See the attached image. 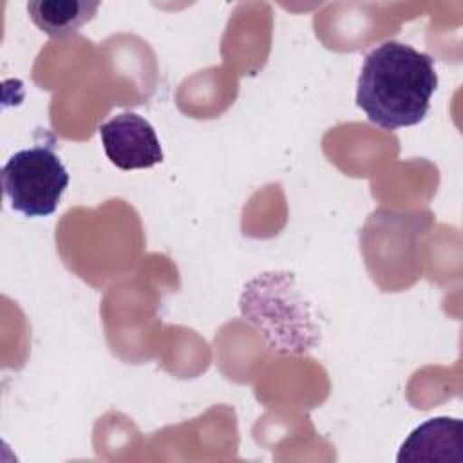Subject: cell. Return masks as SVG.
Returning a JSON list of instances; mask_svg holds the SVG:
<instances>
[{
  "label": "cell",
  "mask_w": 463,
  "mask_h": 463,
  "mask_svg": "<svg viewBox=\"0 0 463 463\" xmlns=\"http://www.w3.org/2000/svg\"><path fill=\"white\" fill-rule=\"evenodd\" d=\"M436 87L434 58L389 40L365 56L356 85V105L382 128L412 127L427 116Z\"/></svg>",
  "instance_id": "1"
},
{
  "label": "cell",
  "mask_w": 463,
  "mask_h": 463,
  "mask_svg": "<svg viewBox=\"0 0 463 463\" xmlns=\"http://www.w3.org/2000/svg\"><path fill=\"white\" fill-rule=\"evenodd\" d=\"M67 184V168L58 154L43 145L13 154L2 166L4 194L11 208L25 217L54 213Z\"/></svg>",
  "instance_id": "2"
},
{
  "label": "cell",
  "mask_w": 463,
  "mask_h": 463,
  "mask_svg": "<svg viewBox=\"0 0 463 463\" xmlns=\"http://www.w3.org/2000/svg\"><path fill=\"white\" fill-rule=\"evenodd\" d=\"M103 150L121 170L150 168L163 161V150L154 127L134 112L112 116L99 127Z\"/></svg>",
  "instance_id": "3"
},
{
  "label": "cell",
  "mask_w": 463,
  "mask_h": 463,
  "mask_svg": "<svg viewBox=\"0 0 463 463\" xmlns=\"http://www.w3.org/2000/svg\"><path fill=\"white\" fill-rule=\"evenodd\" d=\"M403 461H463V423L456 418H430L416 427L402 443Z\"/></svg>",
  "instance_id": "4"
},
{
  "label": "cell",
  "mask_w": 463,
  "mask_h": 463,
  "mask_svg": "<svg viewBox=\"0 0 463 463\" xmlns=\"http://www.w3.org/2000/svg\"><path fill=\"white\" fill-rule=\"evenodd\" d=\"M99 2L85 0H36L27 4L34 25L51 38H63L76 33L94 18Z\"/></svg>",
  "instance_id": "5"
}]
</instances>
